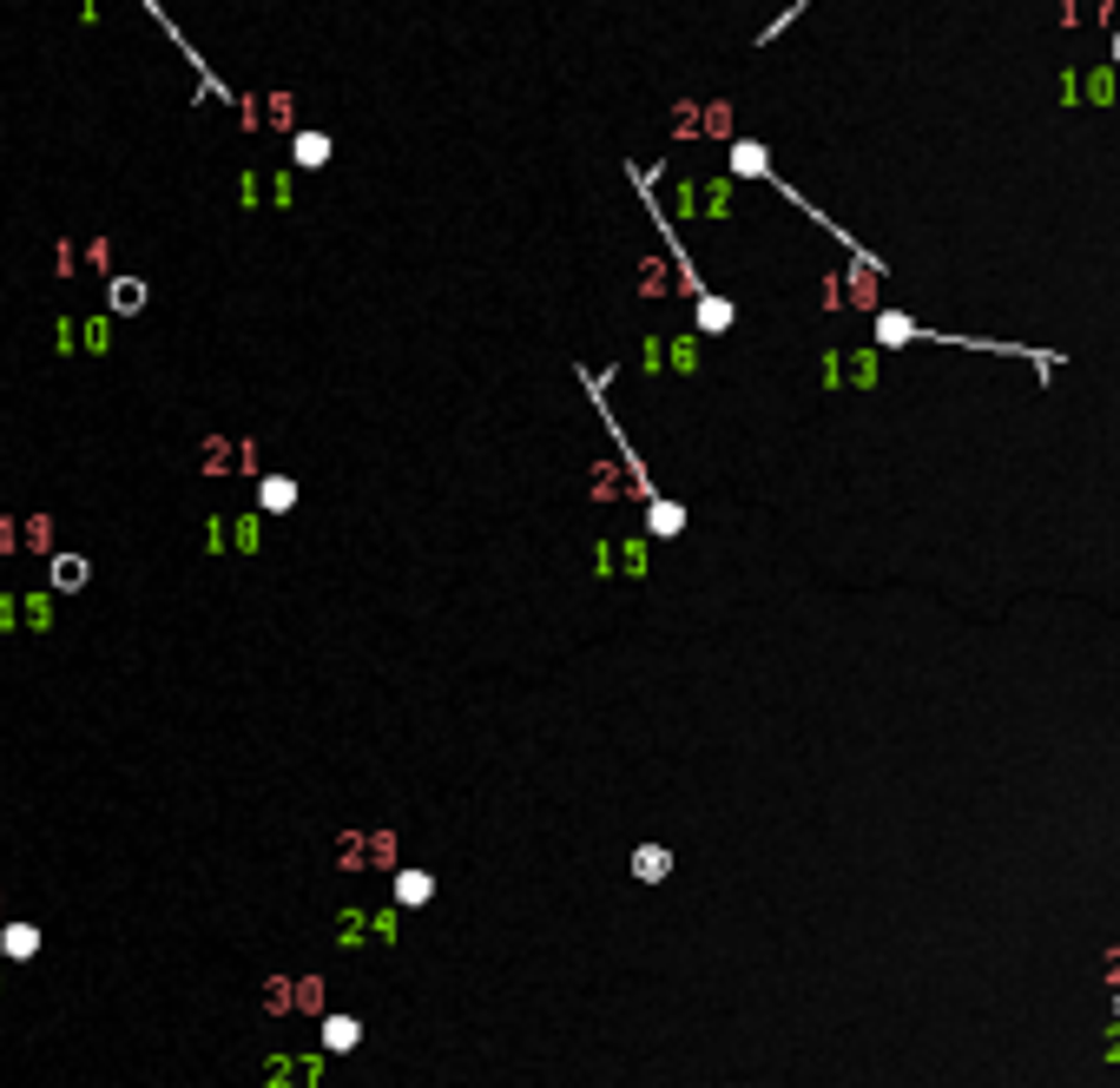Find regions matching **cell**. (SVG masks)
Segmentation results:
<instances>
[{
  "label": "cell",
  "instance_id": "cell-1",
  "mask_svg": "<svg viewBox=\"0 0 1120 1088\" xmlns=\"http://www.w3.org/2000/svg\"><path fill=\"white\" fill-rule=\"evenodd\" d=\"M33 950H40V931H33V923H7V931H0V957L7 963H27Z\"/></svg>",
  "mask_w": 1120,
  "mask_h": 1088
},
{
  "label": "cell",
  "instance_id": "cell-2",
  "mask_svg": "<svg viewBox=\"0 0 1120 1088\" xmlns=\"http://www.w3.org/2000/svg\"><path fill=\"white\" fill-rule=\"evenodd\" d=\"M356 1042H363V1023H356V1016H330V1023H323V1049L343 1056V1049H356Z\"/></svg>",
  "mask_w": 1120,
  "mask_h": 1088
},
{
  "label": "cell",
  "instance_id": "cell-3",
  "mask_svg": "<svg viewBox=\"0 0 1120 1088\" xmlns=\"http://www.w3.org/2000/svg\"><path fill=\"white\" fill-rule=\"evenodd\" d=\"M666 871H673V851H659V845H640L633 851V878H646V884H659Z\"/></svg>",
  "mask_w": 1120,
  "mask_h": 1088
},
{
  "label": "cell",
  "instance_id": "cell-4",
  "mask_svg": "<svg viewBox=\"0 0 1120 1088\" xmlns=\"http://www.w3.org/2000/svg\"><path fill=\"white\" fill-rule=\"evenodd\" d=\"M436 898V878H429V871H403V878H395V904H429Z\"/></svg>",
  "mask_w": 1120,
  "mask_h": 1088
},
{
  "label": "cell",
  "instance_id": "cell-5",
  "mask_svg": "<svg viewBox=\"0 0 1120 1088\" xmlns=\"http://www.w3.org/2000/svg\"><path fill=\"white\" fill-rule=\"evenodd\" d=\"M53 587H60V594H80V587H86V561L60 555V561H53Z\"/></svg>",
  "mask_w": 1120,
  "mask_h": 1088
},
{
  "label": "cell",
  "instance_id": "cell-6",
  "mask_svg": "<svg viewBox=\"0 0 1120 1088\" xmlns=\"http://www.w3.org/2000/svg\"><path fill=\"white\" fill-rule=\"evenodd\" d=\"M139 304H146V284H139V277H119V284H113V311H139Z\"/></svg>",
  "mask_w": 1120,
  "mask_h": 1088
},
{
  "label": "cell",
  "instance_id": "cell-7",
  "mask_svg": "<svg viewBox=\"0 0 1120 1088\" xmlns=\"http://www.w3.org/2000/svg\"><path fill=\"white\" fill-rule=\"evenodd\" d=\"M258 495H264V508H291V502H297V481H284V475H277V481H264Z\"/></svg>",
  "mask_w": 1120,
  "mask_h": 1088
},
{
  "label": "cell",
  "instance_id": "cell-8",
  "mask_svg": "<svg viewBox=\"0 0 1120 1088\" xmlns=\"http://www.w3.org/2000/svg\"><path fill=\"white\" fill-rule=\"evenodd\" d=\"M323 158H330V139L303 133V139H297V166H323Z\"/></svg>",
  "mask_w": 1120,
  "mask_h": 1088
}]
</instances>
